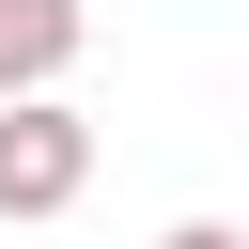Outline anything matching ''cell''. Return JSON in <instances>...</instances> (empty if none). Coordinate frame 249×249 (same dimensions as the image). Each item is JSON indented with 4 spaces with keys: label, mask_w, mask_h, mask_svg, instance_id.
Returning a JSON list of instances; mask_svg holds the SVG:
<instances>
[{
    "label": "cell",
    "mask_w": 249,
    "mask_h": 249,
    "mask_svg": "<svg viewBox=\"0 0 249 249\" xmlns=\"http://www.w3.org/2000/svg\"><path fill=\"white\" fill-rule=\"evenodd\" d=\"M156 249H249V233H233V218H171Z\"/></svg>",
    "instance_id": "cell-3"
},
{
    "label": "cell",
    "mask_w": 249,
    "mask_h": 249,
    "mask_svg": "<svg viewBox=\"0 0 249 249\" xmlns=\"http://www.w3.org/2000/svg\"><path fill=\"white\" fill-rule=\"evenodd\" d=\"M78 187H93V124L62 93H16L0 109V218H62Z\"/></svg>",
    "instance_id": "cell-1"
},
{
    "label": "cell",
    "mask_w": 249,
    "mask_h": 249,
    "mask_svg": "<svg viewBox=\"0 0 249 249\" xmlns=\"http://www.w3.org/2000/svg\"><path fill=\"white\" fill-rule=\"evenodd\" d=\"M78 31H93L78 0H0V109H16V93H62Z\"/></svg>",
    "instance_id": "cell-2"
}]
</instances>
